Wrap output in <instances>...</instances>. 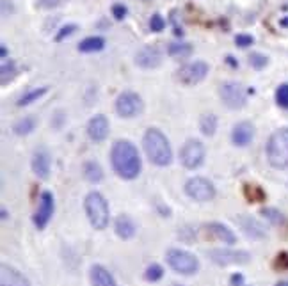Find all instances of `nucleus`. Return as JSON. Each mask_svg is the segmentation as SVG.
I'll return each mask as SVG.
<instances>
[{"label":"nucleus","instance_id":"38","mask_svg":"<svg viewBox=\"0 0 288 286\" xmlns=\"http://www.w3.org/2000/svg\"><path fill=\"white\" fill-rule=\"evenodd\" d=\"M276 267H280V269H288V254H287V252H281V254H278Z\"/></svg>","mask_w":288,"mask_h":286},{"label":"nucleus","instance_id":"34","mask_svg":"<svg viewBox=\"0 0 288 286\" xmlns=\"http://www.w3.org/2000/svg\"><path fill=\"white\" fill-rule=\"evenodd\" d=\"M164 27H165V20L162 16H160L159 13H155L153 16L150 18V29L153 32H160V31H164Z\"/></svg>","mask_w":288,"mask_h":286},{"label":"nucleus","instance_id":"35","mask_svg":"<svg viewBox=\"0 0 288 286\" xmlns=\"http://www.w3.org/2000/svg\"><path fill=\"white\" fill-rule=\"evenodd\" d=\"M77 31V25L75 23H70V25H64L61 29V31L57 32V36H55V41H62L64 38H68V36H71L73 32Z\"/></svg>","mask_w":288,"mask_h":286},{"label":"nucleus","instance_id":"4","mask_svg":"<svg viewBox=\"0 0 288 286\" xmlns=\"http://www.w3.org/2000/svg\"><path fill=\"white\" fill-rule=\"evenodd\" d=\"M267 159L276 169L288 167V128H280L267 142Z\"/></svg>","mask_w":288,"mask_h":286},{"label":"nucleus","instance_id":"6","mask_svg":"<svg viewBox=\"0 0 288 286\" xmlns=\"http://www.w3.org/2000/svg\"><path fill=\"white\" fill-rule=\"evenodd\" d=\"M185 194L198 203H208L215 198V187L206 178L194 176L185 183Z\"/></svg>","mask_w":288,"mask_h":286},{"label":"nucleus","instance_id":"10","mask_svg":"<svg viewBox=\"0 0 288 286\" xmlns=\"http://www.w3.org/2000/svg\"><path fill=\"white\" fill-rule=\"evenodd\" d=\"M210 260L215 265L228 267V265H244L251 261V254L246 251H235V249H212Z\"/></svg>","mask_w":288,"mask_h":286},{"label":"nucleus","instance_id":"21","mask_svg":"<svg viewBox=\"0 0 288 286\" xmlns=\"http://www.w3.org/2000/svg\"><path fill=\"white\" fill-rule=\"evenodd\" d=\"M206 229H208L210 233L217 238V240H221L222 244H235L237 242L235 233H233L228 226L221 224V222H210V224L206 226Z\"/></svg>","mask_w":288,"mask_h":286},{"label":"nucleus","instance_id":"16","mask_svg":"<svg viewBox=\"0 0 288 286\" xmlns=\"http://www.w3.org/2000/svg\"><path fill=\"white\" fill-rule=\"evenodd\" d=\"M0 286H31V283L14 267L2 265L0 267Z\"/></svg>","mask_w":288,"mask_h":286},{"label":"nucleus","instance_id":"14","mask_svg":"<svg viewBox=\"0 0 288 286\" xmlns=\"http://www.w3.org/2000/svg\"><path fill=\"white\" fill-rule=\"evenodd\" d=\"M50 165H52V159H50L48 151L44 148L36 150L32 155V171L38 178L41 180H46L50 176Z\"/></svg>","mask_w":288,"mask_h":286},{"label":"nucleus","instance_id":"2","mask_svg":"<svg viewBox=\"0 0 288 286\" xmlns=\"http://www.w3.org/2000/svg\"><path fill=\"white\" fill-rule=\"evenodd\" d=\"M142 144H144V151H146L150 162H153L155 165H159V167H165V165L171 163V160H173V151H171L167 137L160 132V130L150 128V130L144 133Z\"/></svg>","mask_w":288,"mask_h":286},{"label":"nucleus","instance_id":"8","mask_svg":"<svg viewBox=\"0 0 288 286\" xmlns=\"http://www.w3.org/2000/svg\"><path fill=\"white\" fill-rule=\"evenodd\" d=\"M116 112L121 118H135L142 112V100L133 91H124L116 100Z\"/></svg>","mask_w":288,"mask_h":286},{"label":"nucleus","instance_id":"37","mask_svg":"<svg viewBox=\"0 0 288 286\" xmlns=\"http://www.w3.org/2000/svg\"><path fill=\"white\" fill-rule=\"evenodd\" d=\"M126 13H128V9L124 7L123 4H114L112 5V16H114L116 20H123V18L126 16Z\"/></svg>","mask_w":288,"mask_h":286},{"label":"nucleus","instance_id":"36","mask_svg":"<svg viewBox=\"0 0 288 286\" xmlns=\"http://www.w3.org/2000/svg\"><path fill=\"white\" fill-rule=\"evenodd\" d=\"M235 43H237V46H240V48H247V46H251V44L254 43V40H253V36L239 34L235 38Z\"/></svg>","mask_w":288,"mask_h":286},{"label":"nucleus","instance_id":"22","mask_svg":"<svg viewBox=\"0 0 288 286\" xmlns=\"http://www.w3.org/2000/svg\"><path fill=\"white\" fill-rule=\"evenodd\" d=\"M105 46V40L100 38V36H91V38H85L79 43V52L91 53V52H100Z\"/></svg>","mask_w":288,"mask_h":286},{"label":"nucleus","instance_id":"12","mask_svg":"<svg viewBox=\"0 0 288 286\" xmlns=\"http://www.w3.org/2000/svg\"><path fill=\"white\" fill-rule=\"evenodd\" d=\"M53 210H55V203H53V196L52 192L44 190L40 196V204H38V210L34 213V226L38 229H44L48 226L50 219L53 215Z\"/></svg>","mask_w":288,"mask_h":286},{"label":"nucleus","instance_id":"9","mask_svg":"<svg viewBox=\"0 0 288 286\" xmlns=\"http://www.w3.org/2000/svg\"><path fill=\"white\" fill-rule=\"evenodd\" d=\"M219 96H221L222 103L228 107V109H242L246 105V91L244 87L237 82H226L222 84L219 89Z\"/></svg>","mask_w":288,"mask_h":286},{"label":"nucleus","instance_id":"31","mask_svg":"<svg viewBox=\"0 0 288 286\" xmlns=\"http://www.w3.org/2000/svg\"><path fill=\"white\" fill-rule=\"evenodd\" d=\"M267 62H269V59H267L263 53L254 52V53H251V55H249V64H251L254 70H263V68L267 66Z\"/></svg>","mask_w":288,"mask_h":286},{"label":"nucleus","instance_id":"11","mask_svg":"<svg viewBox=\"0 0 288 286\" xmlns=\"http://www.w3.org/2000/svg\"><path fill=\"white\" fill-rule=\"evenodd\" d=\"M206 75H208V64L203 61H194L180 68V71H178V80H180L183 85H196V84H200Z\"/></svg>","mask_w":288,"mask_h":286},{"label":"nucleus","instance_id":"23","mask_svg":"<svg viewBox=\"0 0 288 286\" xmlns=\"http://www.w3.org/2000/svg\"><path fill=\"white\" fill-rule=\"evenodd\" d=\"M84 178L89 183H100L103 180V169L98 162H87L84 165Z\"/></svg>","mask_w":288,"mask_h":286},{"label":"nucleus","instance_id":"20","mask_svg":"<svg viewBox=\"0 0 288 286\" xmlns=\"http://www.w3.org/2000/svg\"><path fill=\"white\" fill-rule=\"evenodd\" d=\"M89 278H91V285L93 286H118L114 276L102 265H93L91 272H89Z\"/></svg>","mask_w":288,"mask_h":286},{"label":"nucleus","instance_id":"17","mask_svg":"<svg viewBox=\"0 0 288 286\" xmlns=\"http://www.w3.org/2000/svg\"><path fill=\"white\" fill-rule=\"evenodd\" d=\"M237 222L240 224V228L244 229V233L249 238H254V240H260V238H265V228H263L260 222H258L254 217L251 215H240L237 219Z\"/></svg>","mask_w":288,"mask_h":286},{"label":"nucleus","instance_id":"30","mask_svg":"<svg viewBox=\"0 0 288 286\" xmlns=\"http://www.w3.org/2000/svg\"><path fill=\"white\" fill-rule=\"evenodd\" d=\"M162 276H164V269L159 263H151L144 272V278L150 283H157L159 279H162Z\"/></svg>","mask_w":288,"mask_h":286},{"label":"nucleus","instance_id":"41","mask_svg":"<svg viewBox=\"0 0 288 286\" xmlns=\"http://www.w3.org/2000/svg\"><path fill=\"white\" fill-rule=\"evenodd\" d=\"M228 62H230L231 66H237V64H239V62H235V61H233V57H228Z\"/></svg>","mask_w":288,"mask_h":286},{"label":"nucleus","instance_id":"26","mask_svg":"<svg viewBox=\"0 0 288 286\" xmlns=\"http://www.w3.org/2000/svg\"><path fill=\"white\" fill-rule=\"evenodd\" d=\"M34 128H36V119L31 118V116H27V118L20 119L16 124H14V133L16 135H29L31 132H34Z\"/></svg>","mask_w":288,"mask_h":286},{"label":"nucleus","instance_id":"19","mask_svg":"<svg viewBox=\"0 0 288 286\" xmlns=\"http://www.w3.org/2000/svg\"><path fill=\"white\" fill-rule=\"evenodd\" d=\"M114 229H116V235L123 240H130V238L135 237L137 233V224L133 222V219L130 215H120L116 219L114 222Z\"/></svg>","mask_w":288,"mask_h":286},{"label":"nucleus","instance_id":"42","mask_svg":"<svg viewBox=\"0 0 288 286\" xmlns=\"http://www.w3.org/2000/svg\"><path fill=\"white\" fill-rule=\"evenodd\" d=\"M281 25H283V27H288V18H283V20H281Z\"/></svg>","mask_w":288,"mask_h":286},{"label":"nucleus","instance_id":"29","mask_svg":"<svg viewBox=\"0 0 288 286\" xmlns=\"http://www.w3.org/2000/svg\"><path fill=\"white\" fill-rule=\"evenodd\" d=\"M244 192H246V198L249 199V203H260L265 199V192L256 185H246Z\"/></svg>","mask_w":288,"mask_h":286},{"label":"nucleus","instance_id":"24","mask_svg":"<svg viewBox=\"0 0 288 286\" xmlns=\"http://www.w3.org/2000/svg\"><path fill=\"white\" fill-rule=\"evenodd\" d=\"M167 53L171 55V57L185 59L192 53V44H189V43H173V44H169Z\"/></svg>","mask_w":288,"mask_h":286},{"label":"nucleus","instance_id":"44","mask_svg":"<svg viewBox=\"0 0 288 286\" xmlns=\"http://www.w3.org/2000/svg\"><path fill=\"white\" fill-rule=\"evenodd\" d=\"M244 286H246V285H244Z\"/></svg>","mask_w":288,"mask_h":286},{"label":"nucleus","instance_id":"43","mask_svg":"<svg viewBox=\"0 0 288 286\" xmlns=\"http://www.w3.org/2000/svg\"><path fill=\"white\" fill-rule=\"evenodd\" d=\"M276 286H288V283H285V281H281V283H278Z\"/></svg>","mask_w":288,"mask_h":286},{"label":"nucleus","instance_id":"1","mask_svg":"<svg viewBox=\"0 0 288 286\" xmlns=\"http://www.w3.org/2000/svg\"><path fill=\"white\" fill-rule=\"evenodd\" d=\"M112 169L123 180H133L141 172V157L130 141H118L111 151Z\"/></svg>","mask_w":288,"mask_h":286},{"label":"nucleus","instance_id":"3","mask_svg":"<svg viewBox=\"0 0 288 286\" xmlns=\"http://www.w3.org/2000/svg\"><path fill=\"white\" fill-rule=\"evenodd\" d=\"M85 215H87L89 222L94 229L102 231L109 226V219H111V210H109V203L100 192H89L85 196L84 201Z\"/></svg>","mask_w":288,"mask_h":286},{"label":"nucleus","instance_id":"32","mask_svg":"<svg viewBox=\"0 0 288 286\" xmlns=\"http://www.w3.org/2000/svg\"><path fill=\"white\" fill-rule=\"evenodd\" d=\"M276 101L278 105L283 107V109H288V84H281L276 91Z\"/></svg>","mask_w":288,"mask_h":286},{"label":"nucleus","instance_id":"13","mask_svg":"<svg viewBox=\"0 0 288 286\" xmlns=\"http://www.w3.org/2000/svg\"><path fill=\"white\" fill-rule=\"evenodd\" d=\"M160 62H162V52L159 46H144L135 53V64L144 70L159 68Z\"/></svg>","mask_w":288,"mask_h":286},{"label":"nucleus","instance_id":"27","mask_svg":"<svg viewBox=\"0 0 288 286\" xmlns=\"http://www.w3.org/2000/svg\"><path fill=\"white\" fill-rule=\"evenodd\" d=\"M48 89L46 87H40V89H32V91H29V93L23 94L20 100H18V105L20 107H25V105H31L32 101H38L41 96H43L44 93H46Z\"/></svg>","mask_w":288,"mask_h":286},{"label":"nucleus","instance_id":"33","mask_svg":"<svg viewBox=\"0 0 288 286\" xmlns=\"http://www.w3.org/2000/svg\"><path fill=\"white\" fill-rule=\"evenodd\" d=\"M262 213L267 217V219L271 220L272 224H281V222H285L283 213H281V211H278V210H274V208H267V210H263Z\"/></svg>","mask_w":288,"mask_h":286},{"label":"nucleus","instance_id":"39","mask_svg":"<svg viewBox=\"0 0 288 286\" xmlns=\"http://www.w3.org/2000/svg\"><path fill=\"white\" fill-rule=\"evenodd\" d=\"M242 283H244V278H242L240 274H235V276L231 278V285H233V286H244Z\"/></svg>","mask_w":288,"mask_h":286},{"label":"nucleus","instance_id":"25","mask_svg":"<svg viewBox=\"0 0 288 286\" xmlns=\"http://www.w3.org/2000/svg\"><path fill=\"white\" fill-rule=\"evenodd\" d=\"M200 128L201 132H203V135H213L215 133V130H217V118L213 114H205L201 116L200 119Z\"/></svg>","mask_w":288,"mask_h":286},{"label":"nucleus","instance_id":"5","mask_svg":"<svg viewBox=\"0 0 288 286\" xmlns=\"http://www.w3.org/2000/svg\"><path fill=\"white\" fill-rule=\"evenodd\" d=\"M165 260H167V265L174 272L183 274V276H192V274L200 270L198 258L189 251H183V249H169L165 252Z\"/></svg>","mask_w":288,"mask_h":286},{"label":"nucleus","instance_id":"40","mask_svg":"<svg viewBox=\"0 0 288 286\" xmlns=\"http://www.w3.org/2000/svg\"><path fill=\"white\" fill-rule=\"evenodd\" d=\"M2 59H7V48H5L4 43H2Z\"/></svg>","mask_w":288,"mask_h":286},{"label":"nucleus","instance_id":"15","mask_svg":"<svg viewBox=\"0 0 288 286\" xmlns=\"http://www.w3.org/2000/svg\"><path fill=\"white\" fill-rule=\"evenodd\" d=\"M87 135L91 137V141L102 142L109 135V119L103 114L94 116L87 124Z\"/></svg>","mask_w":288,"mask_h":286},{"label":"nucleus","instance_id":"28","mask_svg":"<svg viewBox=\"0 0 288 286\" xmlns=\"http://www.w3.org/2000/svg\"><path fill=\"white\" fill-rule=\"evenodd\" d=\"M0 71H2V80H0V82H2V85H5L9 80L16 75V64H14V61H11V59H9V61L5 59Z\"/></svg>","mask_w":288,"mask_h":286},{"label":"nucleus","instance_id":"7","mask_svg":"<svg viewBox=\"0 0 288 286\" xmlns=\"http://www.w3.org/2000/svg\"><path fill=\"white\" fill-rule=\"evenodd\" d=\"M205 160V146L198 139H191L183 144L180 151V162L187 169H198Z\"/></svg>","mask_w":288,"mask_h":286},{"label":"nucleus","instance_id":"18","mask_svg":"<svg viewBox=\"0 0 288 286\" xmlns=\"http://www.w3.org/2000/svg\"><path fill=\"white\" fill-rule=\"evenodd\" d=\"M254 137V126L247 121H242V123L235 124L233 126V132H231V141L235 146H247L249 142L253 141Z\"/></svg>","mask_w":288,"mask_h":286}]
</instances>
